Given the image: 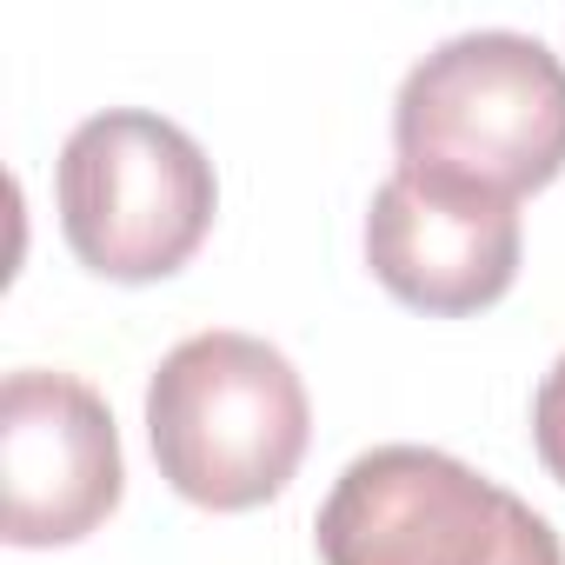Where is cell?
<instances>
[{
  "instance_id": "cell-1",
  "label": "cell",
  "mask_w": 565,
  "mask_h": 565,
  "mask_svg": "<svg viewBox=\"0 0 565 565\" xmlns=\"http://www.w3.org/2000/svg\"><path fill=\"white\" fill-rule=\"evenodd\" d=\"M160 479L206 512H253L307 459L313 406L294 360L253 333H193L147 380Z\"/></svg>"
},
{
  "instance_id": "cell-3",
  "label": "cell",
  "mask_w": 565,
  "mask_h": 565,
  "mask_svg": "<svg viewBox=\"0 0 565 565\" xmlns=\"http://www.w3.org/2000/svg\"><path fill=\"white\" fill-rule=\"evenodd\" d=\"M54 200L61 233L87 273L114 287H153L213 233L220 180L186 127L147 107H107L67 134Z\"/></svg>"
},
{
  "instance_id": "cell-6",
  "label": "cell",
  "mask_w": 565,
  "mask_h": 565,
  "mask_svg": "<svg viewBox=\"0 0 565 565\" xmlns=\"http://www.w3.org/2000/svg\"><path fill=\"white\" fill-rule=\"evenodd\" d=\"M519 200L452 186L393 167L366 206V266L413 313L466 320L512 294L519 279Z\"/></svg>"
},
{
  "instance_id": "cell-7",
  "label": "cell",
  "mask_w": 565,
  "mask_h": 565,
  "mask_svg": "<svg viewBox=\"0 0 565 565\" xmlns=\"http://www.w3.org/2000/svg\"><path fill=\"white\" fill-rule=\"evenodd\" d=\"M532 446H539V466L565 486V353L552 360V373L532 393Z\"/></svg>"
},
{
  "instance_id": "cell-4",
  "label": "cell",
  "mask_w": 565,
  "mask_h": 565,
  "mask_svg": "<svg viewBox=\"0 0 565 565\" xmlns=\"http://www.w3.org/2000/svg\"><path fill=\"white\" fill-rule=\"evenodd\" d=\"M320 565H565L545 512L433 446L360 452L320 519Z\"/></svg>"
},
{
  "instance_id": "cell-2",
  "label": "cell",
  "mask_w": 565,
  "mask_h": 565,
  "mask_svg": "<svg viewBox=\"0 0 565 565\" xmlns=\"http://www.w3.org/2000/svg\"><path fill=\"white\" fill-rule=\"evenodd\" d=\"M406 173L525 200L565 173V61L512 28L433 47L393 100Z\"/></svg>"
},
{
  "instance_id": "cell-5",
  "label": "cell",
  "mask_w": 565,
  "mask_h": 565,
  "mask_svg": "<svg viewBox=\"0 0 565 565\" xmlns=\"http://www.w3.org/2000/svg\"><path fill=\"white\" fill-rule=\"evenodd\" d=\"M127 459L107 399L47 366H21L0 386V539L74 545L114 519Z\"/></svg>"
}]
</instances>
